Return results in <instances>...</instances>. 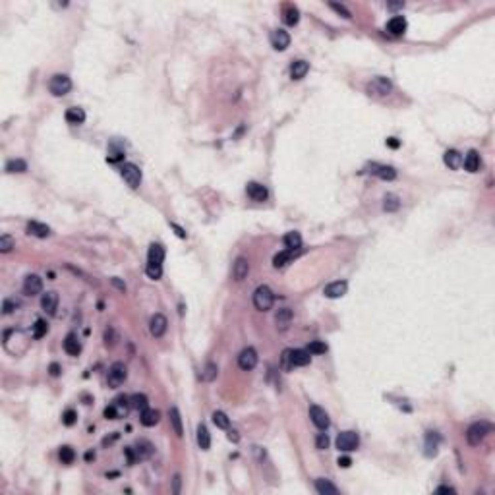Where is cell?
I'll return each mask as SVG.
<instances>
[{"label": "cell", "mask_w": 495, "mask_h": 495, "mask_svg": "<svg viewBox=\"0 0 495 495\" xmlns=\"http://www.w3.org/2000/svg\"><path fill=\"white\" fill-rule=\"evenodd\" d=\"M308 72H310V64H308L306 60H296V62H292V66H290V76H292V79H302V78H306Z\"/></svg>", "instance_id": "cell-29"}, {"label": "cell", "mask_w": 495, "mask_h": 495, "mask_svg": "<svg viewBox=\"0 0 495 495\" xmlns=\"http://www.w3.org/2000/svg\"><path fill=\"white\" fill-rule=\"evenodd\" d=\"M43 290V278L39 275H27L23 278V294L25 296H37Z\"/></svg>", "instance_id": "cell-11"}, {"label": "cell", "mask_w": 495, "mask_h": 495, "mask_svg": "<svg viewBox=\"0 0 495 495\" xmlns=\"http://www.w3.org/2000/svg\"><path fill=\"white\" fill-rule=\"evenodd\" d=\"M284 246H286V250H300L302 248V236H300V232H296V230L286 232L284 234Z\"/></svg>", "instance_id": "cell-34"}, {"label": "cell", "mask_w": 495, "mask_h": 495, "mask_svg": "<svg viewBox=\"0 0 495 495\" xmlns=\"http://www.w3.org/2000/svg\"><path fill=\"white\" fill-rule=\"evenodd\" d=\"M348 290V282L346 280H335V282H329L325 288H323V294L331 298V300H337V298H342Z\"/></svg>", "instance_id": "cell-13"}, {"label": "cell", "mask_w": 495, "mask_h": 495, "mask_svg": "<svg viewBox=\"0 0 495 495\" xmlns=\"http://www.w3.org/2000/svg\"><path fill=\"white\" fill-rule=\"evenodd\" d=\"M49 91L55 97H62V95L70 93L72 91V79L66 74H56L49 79Z\"/></svg>", "instance_id": "cell-4"}, {"label": "cell", "mask_w": 495, "mask_h": 495, "mask_svg": "<svg viewBox=\"0 0 495 495\" xmlns=\"http://www.w3.org/2000/svg\"><path fill=\"white\" fill-rule=\"evenodd\" d=\"M126 377H128V368H126L122 362H114L109 370L107 383H109L110 387H120L126 381Z\"/></svg>", "instance_id": "cell-7"}, {"label": "cell", "mask_w": 495, "mask_h": 495, "mask_svg": "<svg viewBox=\"0 0 495 495\" xmlns=\"http://www.w3.org/2000/svg\"><path fill=\"white\" fill-rule=\"evenodd\" d=\"M105 344L107 346H114V331L110 329V327L105 331Z\"/></svg>", "instance_id": "cell-52"}, {"label": "cell", "mask_w": 495, "mask_h": 495, "mask_svg": "<svg viewBox=\"0 0 495 495\" xmlns=\"http://www.w3.org/2000/svg\"><path fill=\"white\" fill-rule=\"evenodd\" d=\"M228 439L234 441V443H238V441H240V436H238V432H236V430H230V432H228Z\"/></svg>", "instance_id": "cell-59"}, {"label": "cell", "mask_w": 495, "mask_h": 495, "mask_svg": "<svg viewBox=\"0 0 495 495\" xmlns=\"http://www.w3.org/2000/svg\"><path fill=\"white\" fill-rule=\"evenodd\" d=\"M273 304H275V294H273V290H271L267 284L257 286L256 292H254V306H256L259 312H267V310L273 308Z\"/></svg>", "instance_id": "cell-1"}, {"label": "cell", "mask_w": 495, "mask_h": 495, "mask_svg": "<svg viewBox=\"0 0 495 495\" xmlns=\"http://www.w3.org/2000/svg\"><path fill=\"white\" fill-rule=\"evenodd\" d=\"M76 420H78V412L72 410V408H68V410L62 414V424H64V426H74Z\"/></svg>", "instance_id": "cell-47"}, {"label": "cell", "mask_w": 495, "mask_h": 495, "mask_svg": "<svg viewBox=\"0 0 495 495\" xmlns=\"http://www.w3.org/2000/svg\"><path fill=\"white\" fill-rule=\"evenodd\" d=\"M340 468H348L352 464V458L350 456H338V462H337Z\"/></svg>", "instance_id": "cell-53"}, {"label": "cell", "mask_w": 495, "mask_h": 495, "mask_svg": "<svg viewBox=\"0 0 495 495\" xmlns=\"http://www.w3.org/2000/svg\"><path fill=\"white\" fill-rule=\"evenodd\" d=\"M385 143L389 145V147H391V149H398V147H400V141H398L396 138H387Z\"/></svg>", "instance_id": "cell-55"}, {"label": "cell", "mask_w": 495, "mask_h": 495, "mask_svg": "<svg viewBox=\"0 0 495 495\" xmlns=\"http://www.w3.org/2000/svg\"><path fill=\"white\" fill-rule=\"evenodd\" d=\"M282 366H284L286 370L292 368V366H290V350H284V352H282Z\"/></svg>", "instance_id": "cell-54"}, {"label": "cell", "mask_w": 495, "mask_h": 495, "mask_svg": "<svg viewBox=\"0 0 495 495\" xmlns=\"http://www.w3.org/2000/svg\"><path fill=\"white\" fill-rule=\"evenodd\" d=\"M18 306H20V304H18L16 300H4V302H2V312L8 316V314H12Z\"/></svg>", "instance_id": "cell-48"}, {"label": "cell", "mask_w": 495, "mask_h": 495, "mask_svg": "<svg viewBox=\"0 0 495 495\" xmlns=\"http://www.w3.org/2000/svg\"><path fill=\"white\" fill-rule=\"evenodd\" d=\"M159 418H161L159 410H155V408H145V410H141L139 422H141L145 428H151V426H155V424L159 422Z\"/></svg>", "instance_id": "cell-30"}, {"label": "cell", "mask_w": 495, "mask_h": 495, "mask_svg": "<svg viewBox=\"0 0 495 495\" xmlns=\"http://www.w3.org/2000/svg\"><path fill=\"white\" fill-rule=\"evenodd\" d=\"M269 41H271V47H273L275 51H286V49L290 47V35H288L284 29H275V31H271Z\"/></svg>", "instance_id": "cell-12"}, {"label": "cell", "mask_w": 495, "mask_h": 495, "mask_svg": "<svg viewBox=\"0 0 495 495\" xmlns=\"http://www.w3.org/2000/svg\"><path fill=\"white\" fill-rule=\"evenodd\" d=\"M105 418L107 420H116L118 418V410H116V404H110L105 408Z\"/></svg>", "instance_id": "cell-51"}, {"label": "cell", "mask_w": 495, "mask_h": 495, "mask_svg": "<svg viewBox=\"0 0 495 495\" xmlns=\"http://www.w3.org/2000/svg\"><path fill=\"white\" fill-rule=\"evenodd\" d=\"M437 445H439L437 432H428V436H426V455L428 456H436L437 455Z\"/></svg>", "instance_id": "cell-33"}, {"label": "cell", "mask_w": 495, "mask_h": 495, "mask_svg": "<svg viewBox=\"0 0 495 495\" xmlns=\"http://www.w3.org/2000/svg\"><path fill=\"white\" fill-rule=\"evenodd\" d=\"M178 492H180V476L176 474L174 476V494H178Z\"/></svg>", "instance_id": "cell-61"}, {"label": "cell", "mask_w": 495, "mask_h": 495, "mask_svg": "<svg viewBox=\"0 0 495 495\" xmlns=\"http://www.w3.org/2000/svg\"><path fill=\"white\" fill-rule=\"evenodd\" d=\"M329 6H331V8H333V10H335V12H338V14H342V18H346V20H350V18H352V14H350V12H348V10H346V8H344V6H342V4H337V2H331Z\"/></svg>", "instance_id": "cell-49"}, {"label": "cell", "mask_w": 495, "mask_h": 495, "mask_svg": "<svg viewBox=\"0 0 495 495\" xmlns=\"http://www.w3.org/2000/svg\"><path fill=\"white\" fill-rule=\"evenodd\" d=\"M112 284H114V286H116V288H118V290H122V292H124V290H126V284H124V282H120V280H118V278H112Z\"/></svg>", "instance_id": "cell-60"}, {"label": "cell", "mask_w": 495, "mask_h": 495, "mask_svg": "<svg viewBox=\"0 0 495 495\" xmlns=\"http://www.w3.org/2000/svg\"><path fill=\"white\" fill-rule=\"evenodd\" d=\"M120 176L126 180V184L130 188H138L141 184V170L139 166H136L134 163H124L120 166Z\"/></svg>", "instance_id": "cell-5"}, {"label": "cell", "mask_w": 495, "mask_h": 495, "mask_svg": "<svg viewBox=\"0 0 495 495\" xmlns=\"http://www.w3.org/2000/svg\"><path fill=\"white\" fill-rule=\"evenodd\" d=\"M296 252L298 250H286V252H280V254H277L275 257H273V267L277 269H280V267H284L294 256H296Z\"/></svg>", "instance_id": "cell-35"}, {"label": "cell", "mask_w": 495, "mask_h": 495, "mask_svg": "<svg viewBox=\"0 0 495 495\" xmlns=\"http://www.w3.org/2000/svg\"><path fill=\"white\" fill-rule=\"evenodd\" d=\"M292 323V310L290 308H280L275 314V325L278 331H286Z\"/></svg>", "instance_id": "cell-19"}, {"label": "cell", "mask_w": 495, "mask_h": 495, "mask_svg": "<svg viewBox=\"0 0 495 495\" xmlns=\"http://www.w3.org/2000/svg\"><path fill=\"white\" fill-rule=\"evenodd\" d=\"M41 308L47 316H55L56 308H58V294L55 290H47L43 296H41Z\"/></svg>", "instance_id": "cell-15"}, {"label": "cell", "mask_w": 495, "mask_h": 495, "mask_svg": "<svg viewBox=\"0 0 495 495\" xmlns=\"http://www.w3.org/2000/svg\"><path fill=\"white\" fill-rule=\"evenodd\" d=\"M443 163L449 166L451 170H458L462 166V155L456 151V149H449L445 155H443Z\"/></svg>", "instance_id": "cell-26"}, {"label": "cell", "mask_w": 495, "mask_h": 495, "mask_svg": "<svg viewBox=\"0 0 495 495\" xmlns=\"http://www.w3.org/2000/svg\"><path fill=\"white\" fill-rule=\"evenodd\" d=\"M360 445V436L356 432H342L338 434L337 437V449L342 451V453H350V451H356Z\"/></svg>", "instance_id": "cell-6"}, {"label": "cell", "mask_w": 495, "mask_h": 495, "mask_svg": "<svg viewBox=\"0 0 495 495\" xmlns=\"http://www.w3.org/2000/svg\"><path fill=\"white\" fill-rule=\"evenodd\" d=\"M64 350L70 354V356H78L81 352V344L78 340V337L74 333H68L66 338H64Z\"/></svg>", "instance_id": "cell-27"}, {"label": "cell", "mask_w": 495, "mask_h": 495, "mask_svg": "<svg viewBox=\"0 0 495 495\" xmlns=\"http://www.w3.org/2000/svg\"><path fill=\"white\" fill-rule=\"evenodd\" d=\"M257 352H256V348H252V346H248V348H244L240 354H238V366H240V370H244V372H250V370H254L256 366H257Z\"/></svg>", "instance_id": "cell-8"}, {"label": "cell", "mask_w": 495, "mask_h": 495, "mask_svg": "<svg viewBox=\"0 0 495 495\" xmlns=\"http://www.w3.org/2000/svg\"><path fill=\"white\" fill-rule=\"evenodd\" d=\"M168 420H170V426H172L174 434H176L178 437H182V436H184V428H182V418H180V410H178L176 406H172V408L168 410Z\"/></svg>", "instance_id": "cell-28"}, {"label": "cell", "mask_w": 495, "mask_h": 495, "mask_svg": "<svg viewBox=\"0 0 495 495\" xmlns=\"http://www.w3.org/2000/svg\"><path fill=\"white\" fill-rule=\"evenodd\" d=\"M391 91H393V83H391V79H387L383 76H377L366 83V93L372 97H387Z\"/></svg>", "instance_id": "cell-3"}, {"label": "cell", "mask_w": 495, "mask_h": 495, "mask_svg": "<svg viewBox=\"0 0 495 495\" xmlns=\"http://www.w3.org/2000/svg\"><path fill=\"white\" fill-rule=\"evenodd\" d=\"M198 445H199L203 451H207V449L211 447V436H209V430H207L203 424L198 428Z\"/></svg>", "instance_id": "cell-37"}, {"label": "cell", "mask_w": 495, "mask_h": 495, "mask_svg": "<svg viewBox=\"0 0 495 495\" xmlns=\"http://www.w3.org/2000/svg\"><path fill=\"white\" fill-rule=\"evenodd\" d=\"M47 331H49L47 321L37 319V321H35V325H33V338H43V337L47 335Z\"/></svg>", "instance_id": "cell-44"}, {"label": "cell", "mask_w": 495, "mask_h": 495, "mask_svg": "<svg viewBox=\"0 0 495 495\" xmlns=\"http://www.w3.org/2000/svg\"><path fill=\"white\" fill-rule=\"evenodd\" d=\"M217 374H219L217 366H215L213 362H207V364H205V370H203V379H205V381H213V379L217 377Z\"/></svg>", "instance_id": "cell-46"}, {"label": "cell", "mask_w": 495, "mask_h": 495, "mask_svg": "<svg viewBox=\"0 0 495 495\" xmlns=\"http://www.w3.org/2000/svg\"><path fill=\"white\" fill-rule=\"evenodd\" d=\"M27 234L37 236V238H47V236H51V226H47L43 222H37V220H31V222H27Z\"/></svg>", "instance_id": "cell-24"}, {"label": "cell", "mask_w": 495, "mask_h": 495, "mask_svg": "<svg viewBox=\"0 0 495 495\" xmlns=\"http://www.w3.org/2000/svg\"><path fill=\"white\" fill-rule=\"evenodd\" d=\"M14 246H16V240H14L10 234H2V236H0V252H2V254H8Z\"/></svg>", "instance_id": "cell-43"}, {"label": "cell", "mask_w": 495, "mask_h": 495, "mask_svg": "<svg viewBox=\"0 0 495 495\" xmlns=\"http://www.w3.org/2000/svg\"><path fill=\"white\" fill-rule=\"evenodd\" d=\"M246 194H248L250 199H254V201H257V203H261V201H265V199L269 198L267 188H265L263 184H259V182H248Z\"/></svg>", "instance_id": "cell-10"}, {"label": "cell", "mask_w": 495, "mask_h": 495, "mask_svg": "<svg viewBox=\"0 0 495 495\" xmlns=\"http://www.w3.org/2000/svg\"><path fill=\"white\" fill-rule=\"evenodd\" d=\"M170 226L176 230V236H178V238H186V232H184V228H180V226H178V224H174V222H172Z\"/></svg>", "instance_id": "cell-58"}, {"label": "cell", "mask_w": 495, "mask_h": 495, "mask_svg": "<svg viewBox=\"0 0 495 495\" xmlns=\"http://www.w3.org/2000/svg\"><path fill=\"white\" fill-rule=\"evenodd\" d=\"M310 360H312V356H310V352L308 350H302V348H294V350H290V366L292 368H304V366H308L310 364Z\"/></svg>", "instance_id": "cell-17"}, {"label": "cell", "mask_w": 495, "mask_h": 495, "mask_svg": "<svg viewBox=\"0 0 495 495\" xmlns=\"http://www.w3.org/2000/svg\"><path fill=\"white\" fill-rule=\"evenodd\" d=\"M462 165H464V168H466L468 172H478V170H480V166H482L480 153H478L476 149H470V151L466 153V157L462 159Z\"/></svg>", "instance_id": "cell-21"}, {"label": "cell", "mask_w": 495, "mask_h": 495, "mask_svg": "<svg viewBox=\"0 0 495 495\" xmlns=\"http://www.w3.org/2000/svg\"><path fill=\"white\" fill-rule=\"evenodd\" d=\"M49 372H51V376H53V377H58V376H60V372H62V370H60V366H58V364H56V362H55V364H51V368H49Z\"/></svg>", "instance_id": "cell-56"}, {"label": "cell", "mask_w": 495, "mask_h": 495, "mask_svg": "<svg viewBox=\"0 0 495 495\" xmlns=\"http://www.w3.org/2000/svg\"><path fill=\"white\" fill-rule=\"evenodd\" d=\"M130 406L136 410H145V408H149V400L143 393H136L130 396Z\"/></svg>", "instance_id": "cell-36"}, {"label": "cell", "mask_w": 495, "mask_h": 495, "mask_svg": "<svg viewBox=\"0 0 495 495\" xmlns=\"http://www.w3.org/2000/svg\"><path fill=\"white\" fill-rule=\"evenodd\" d=\"M316 447L321 449V451L329 447V437H327V434H319V436L316 437Z\"/></svg>", "instance_id": "cell-50"}, {"label": "cell", "mask_w": 495, "mask_h": 495, "mask_svg": "<svg viewBox=\"0 0 495 495\" xmlns=\"http://www.w3.org/2000/svg\"><path fill=\"white\" fill-rule=\"evenodd\" d=\"M310 354H316V356H319V354H325L327 352V344L325 342H321V340H312L310 344H308V348H306Z\"/></svg>", "instance_id": "cell-41"}, {"label": "cell", "mask_w": 495, "mask_h": 495, "mask_svg": "<svg viewBox=\"0 0 495 495\" xmlns=\"http://www.w3.org/2000/svg\"><path fill=\"white\" fill-rule=\"evenodd\" d=\"M248 273H250V261L246 257H238L232 265V277L236 280H244L248 277Z\"/></svg>", "instance_id": "cell-20"}, {"label": "cell", "mask_w": 495, "mask_h": 495, "mask_svg": "<svg viewBox=\"0 0 495 495\" xmlns=\"http://www.w3.org/2000/svg\"><path fill=\"white\" fill-rule=\"evenodd\" d=\"M391 10H395V8H402L404 6V2H395V4H387Z\"/></svg>", "instance_id": "cell-62"}, {"label": "cell", "mask_w": 495, "mask_h": 495, "mask_svg": "<svg viewBox=\"0 0 495 495\" xmlns=\"http://www.w3.org/2000/svg\"><path fill=\"white\" fill-rule=\"evenodd\" d=\"M316 490H317V494H321V495L338 494V488H337L335 484H331L329 480H325V478H317V480H316Z\"/></svg>", "instance_id": "cell-31"}, {"label": "cell", "mask_w": 495, "mask_h": 495, "mask_svg": "<svg viewBox=\"0 0 495 495\" xmlns=\"http://www.w3.org/2000/svg\"><path fill=\"white\" fill-rule=\"evenodd\" d=\"M310 418H312V422H314L319 430H327L331 426L329 414H327L321 406H317V404H312V406H310Z\"/></svg>", "instance_id": "cell-9"}, {"label": "cell", "mask_w": 495, "mask_h": 495, "mask_svg": "<svg viewBox=\"0 0 495 495\" xmlns=\"http://www.w3.org/2000/svg\"><path fill=\"white\" fill-rule=\"evenodd\" d=\"M398 207H400V199H398V196H395V194H387L385 198H383V211L393 213V211H396Z\"/></svg>", "instance_id": "cell-38"}, {"label": "cell", "mask_w": 495, "mask_h": 495, "mask_svg": "<svg viewBox=\"0 0 495 495\" xmlns=\"http://www.w3.org/2000/svg\"><path fill=\"white\" fill-rule=\"evenodd\" d=\"M145 273L149 278H153V280H159L161 275H163V265H159V263H147V267H145Z\"/></svg>", "instance_id": "cell-42"}, {"label": "cell", "mask_w": 495, "mask_h": 495, "mask_svg": "<svg viewBox=\"0 0 495 495\" xmlns=\"http://www.w3.org/2000/svg\"><path fill=\"white\" fill-rule=\"evenodd\" d=\"M6 170L10 174H14V172H25L27 170V163L23 159H12V161L6 163Z\"/></svg>", "instance_id": "cell-40"}, {"label": "cell", "mask_w": 495, "mask_h": 495, "mask_svg": "<svg viewBox=\"0 0 495 495\" xmlns=\"http://www.w3.org/2000/svg\"><path fill=\"white\" fill-rule=\"evenodd\" d=\"M406 27H408V21H406L402 16H395V18H391L385 25L387 31H389L391 35H395V37L402 35V33L406 31Z\"/></svg>", "instance_id": "cell-16"}, {"label": "cell", "mask_w": 495, "mask_h": 495, "mask_svg": "<svg viewBox=\"0 0 495 495\" xmlns=\"http://www.w3.org/2000/svg\"><path fill=\"white\" fill-rule=\"evenodd\" d=\"M64 116H66V122H70V124H83L85 122V110L79 109V107L68 109Z\"/></svg>", "instance_id": "cell-32"}, {"label": "cell", "mask_w": 495, "mask_h": 495, "mask_svg": "<svg viewBox=\"0 0 495 495\" xmlns=\"http://www.w3.org/2000/svg\"><path fill=\"white\" fill-rule=\"evenodd\" d=\"M492 432V426L488 424V422H474L470 428H468V432H466V441H468V445H472V447H478L482 441L488 437V434Z\"/></svg>", "instance_id": "cell-2"}, {"label": "cell", "mask_w": 495, "mask_h": 495, "mask_svg": "<svg viewBox=\"0 0 495 495\" xmlns=\"http://www.w3.org/2000/svg\"><path fill=\"white\" fill-rule=\"evenodd\" d=\"M436 492H437V494H455V488H451V486H439Z\"/></svg>", "instance_id": "cell-57"}, {"label": "cell", "mask_w": 495, "mask_h": 495, "mask_svg": "<svg viewBox=\"0 0 495 495\" xmlns=\"http://www.w3.org/2000/svg\"><path fill=\"white\" fill-rule=\"evenodd\" d=\"M134 451H136V458H138V460H147V458L153 455L155 447H153V443H151V441L139 439V441H136Z\"/></svg>", "instance_id": "cell-18"}, {"label": "cell", "mask_w": 495, "mask_h": 495, "mask_svg": "<svg viewBox=\"0 0 495 495\" xmlns=\"http://www.w3.org/2000/svg\"><path fill=\"white\" fill-rule=\"evenodd\" d=\"M166 329H168L166 317L163 314H155V316L151 317V321H149V333H151L155 338H161L166 333Z\"/></svg>", "instance_id": "cell-14"}, {"label": "cell", "mask_w": 495, "mask_h": 495, "mask_svg": "<svg viewBox=\"0 0 495 495\" xmlns=\"http://www.w3.org/2000/svg\"><path fill=\"white\" fill-rule=\"evenodd\" d=\"M211 418H213V424H215L217 428H220V430H228V428H230V420H228V416H226L222 410H215Z\"/></svg>", "instance_id": "cell-39"}, {"label": "cell", "mask_w": 495, "mask_h": 495, "mask_svg": "<svg viewBox=\"0 0 495 495\" xmlns=\"http://www.w3.org/2000/svg\"><path fill=\"white\" fill-rule=\"evenodd\" d=\"M165 261V248L161 244H151L147 252V263H159L163 265Z\"/></svg>", "instance_id": "cell-25"}, {"label": "cell", "mask_w": 495, "mask_h": 495, "mask_svg": "<svg viewBox=\"0 0 495 495\" xmlns=\"http://www.w3.org/2000/svg\"><path fill=\"white\" fill-rule=\"evenodd\" d=\"M370 172L372 174H376V176H379L381 180H395L396 178V170L393 168V166H387V165H374L370 166Z\"/></svg>", "instance_id": "cell-22"}, {"label": "cell", "mask_w": 495, "mask_h": 495, "mask_svg": "<svg viewBox=\"0 0 495 495\" xmlns=\"http://www.w3.org/2000/svg\"><path fill=\"white\" fill-rule=\"evenodd\" d=\"M282 21L286 23V25H296L298 21H300V10L294 6V4H286L284 6V10H282Z\"/></svg>", "instance_id": "cell-23"}, {"label": "cell", "mask_w": 495, "mask_h": 495, "mask_svg": "<svg viewBox=\"0 0 495 495\" xmlns=\"http://www.w3.org/2000/svg\"><path fill=\"white\" fill-rule=\"evenodd\" d=\"M85 458H87V460H91V458H95V455H93V453H87V455H85Z\"/></svg>", "instance_id": "cell-63"}, {"label": "cell", "mask_w": 495, "mask_h": 495, "mask_svg": "<svg viewBox=\"0 0 495 495\" xmlns=\"http://www.w3.org/2000/svg\"><path fill=\"white\" fill-rule=\"evenodd\" d=\"M74 458H76V453H74V449L72 447H62L60 449V460L64 462V464H72L74 462Z\"/></svg>", "instance_id": "cell-45"}]
</instances>
